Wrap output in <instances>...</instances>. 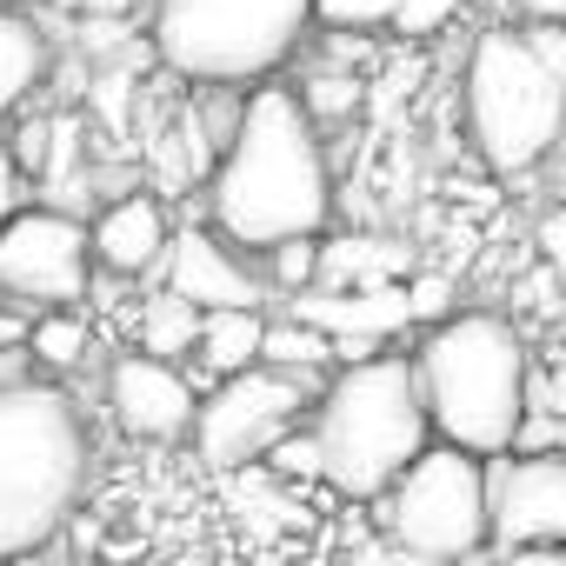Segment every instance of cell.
Returning a JSON list of instances; mask_svg holds the SVG:
<instances>
[{
	"mask_svg": "<svg viewBox=\"0 0 566 566\" xmlns=\"http://www.w3.org/2000/svg\"><path fill=\"white\" fill-rule=\"evenodd\" d=\"M327 220L334 160L321 127L307 120L294 87H253L233 140L207 174V227L247 260H260L287 240H327Z\"/></svg>",
	"mask_w": 566,
	"mask_h": 566,
	"instance_id": "cell-1",
	"label": "cell"
},
{
	"mask_svg": "<svg viewBox=\"0 0 566 566\" xmlns=\"http://www.w3.org/2000/svg\"><path fill=\"white\" fill-rule=\"evenodd\" d=\"M433 440L473 460H506L533 413V347L526 327L500 307H460L453 321L427 327L407 354Z\"/></svg>",
	"mask_w": 566,
	"mask_h": 566,
	"instance_id": "cell-2",
	"label": "cell"
},
{
	"mask_svg": "<svg viewBox=\"0 0 566 566\" xmlns=\"http://www.w3.org/2000/svg\"><path fill=\"white\" fill-rule=\"evenodd\" d=\"M94 427L61 380L0 394V566L48 553L94 486Z\"/></svg>",
	"mask_w": 566,
	"mask_h": 566,
	"instance_id": "cell-3",
	"label": "cell"
},
{
	"mask_svg": "<svg viewBox=\"0 0 566 566\" xmlns=\"http://www.w3.org/2000/svg\"><path fill=\"white\" fill-rule=\"evenodd\" d=\"M307 433L321 447V486L347 506H374L427 447H433V420L413 380L407 354H374L354 367H334V380L321 387Z\"/></svg>",
	"mask_w": 566,
	"mask_h": 566,
	"instance_id": "cell-4",
	"label": "cell"
},
{
	"mask_svg": "<svg viewBox=\"0 0 566 566\" xmlns=\"http://www.w3.org/2000/svg\"><path fill=\"white\" fill-rule=\"evenodd\" d=\"M314 41V0H154L147 48L174 81L247 94L273 87Z\"/></svg>",
	"mask_w": 566,
	"mask_h": 566,
	"instance_id": "cell-5",
	"label": "cell"
},
{
	"mask_svg": "<svg viewBox=\"0 0 566 566\" xmlns=\"http://www.w3.org/2000/svg\"><path fill=\"white\" fill-rule=\"evenodd\" d=\"M460 107L480 167L500 180H526L566 147V87L506 21L473 34L460 67Z\"/></svg>",
	"mask_w": 566,
	"mask_h": 566,
	"instance_id": "cell-6",
	"label": "cell"
},
{
	"mask_svg": "<svg viewBox=\"0 0 566 566\" xmlns=\"http://www.w3.org/2000/svg\"><path fill=\"white\" fill-rule=\"evenodd\" d=\"M374 533L420 566H480L493 553V480L460 447H427L380 500Z\"/></svg>",
	"mask_w": 566,
	"mask_h": 566,
	"instance_id": "cell-7",
	"label": "cell"
},
{
	"mask_svg": "<svg viewBox=\"0 0 566 566\" xmlns=\"http://www.w3.org/2000/svg\"><path fill=\"white\" fill-rule=\"evenodd\" d=\"M321 400V380H294V374H273V367H253L240 380H220L200 394V413H193V460L207 473H253L266 467V453L301 433L307 413Z\"/></svg>",
	"mask_w": 566,
	"mask_h": 566,
	"instance_id": "cell-8",
	"label": "cell"
},
{
	"mask_svg": "<svg viewBox=\"0 0 566 566\" xmlns=\"http://www.w3.org/2000/svg\"><path fill=\"white\" fill-rule=\"evenodd\" d=\"M94 294V247L87 220L67 207H21L0 227V307L14 314H61Z\"/></svg>",
	"mask_w": 566,
	"mask_h": 566,
	"instance_id": "cell-9",
	"label": "cell"
},
{
	"mask_svg": "<svg viewBox=\"0 0 566 566\" xmlns=\"http://www.w3.org/2000/svg\"><path fill=\"white\" fill-rule=\"evenodd\" d=\"M107 420L134 440V447H180L193 440V413H200V380L187 367L147 360V354H114L107 380H101Z\"/></svg>",
	"mask_w": 566,
	"mask_h": 566,
	"instance_id": "cell-10",
	"label": "cell"
},
{
	"mask_svg": "<svg viewBox=\"0 0 566 566\" xmlns=\"http://www.w3.org/2000/svg\"><path fill=\"white\" fill-rule=\"evenodd\" d=\"M160 287L180 294V301H193L200 314H266L273 307L260 266L240 247H227L213 227H174Z\"/></svg>",
	"mask_w": 566,
	"mask_h": 566,
	"instance_id": "cell-11",
	"label": "cell"
},
{
	"mask_svg": "<svg viewBox=\"0 0 566 566\" xmlns=\"http://www.w3.org/2000/svg\"><path fill=\"white\" fill-rule=\"evenodd\" d=\"M493 480V553L506 546H566V453H506Z\"/></svg>",
	"mask_w": 566,
	"mask_h": 566,
	"instance_id": "cell-12",
	"label": "cell"
},
{
	"mask_svg": "<svg viewBox=\"0 0 566 566\" xmlns=\"http://www.w3.org/2000/svg\"><path fill=\"white\" fill-rule=\"evenodd\" d=\"M87 247H94V273L107 280H154L167 266V247H174V213L160 207V193H120L94 213L87 227Z\"/></svg>",
	"mask_w": 566,
	"mask_h": 566,
	"instance_id": "cell-13",
	"label": "cell"
},
{
	"mask_svg": "<svg viewBox=\"0 0 566 566\" xmlns=\"http://www.w3.org/2000/svg\"><path fill=\"white\" fill-rule=\"evenodd\" d=\"M413 273H420V260L400 233H327L321 240L327 294H380V287H407Z\"/></svg>",
	"mask_w": 566,
	"mask_h": 566,
	"instance_id": "cell-14",
	"label": "cell"
},
{
	"mask_svg": "<svg viewBox=\"0 0 566 566\" xmlns=\"http://www.w3.org/2000/svg\"><path fill=\"white\" fill-rule=\"evenodd\" d=\"M200 327H207V314H200L193 301H180V294L154 287V294L134 307V354L180 367V360H193V347H200Z\"/></svg>",
	"mask_w": 566,
	"mask_h": 566,
	"instance_id": "cell-15",
	"label": "cell"
},
{
	"mask_svg": "<svg viewBox=\"0 0 566 566\" xmlns=\"http://www.w3.org/2000/svg\"><path fill=\"white\" fill-rule=\"evenodd\" d=\"M260 347H266V314H207L200 347H193V367L207 374L200 394L220 387V380L253 374V367H260Z\"/></svg>",
	"mask_w": 566,
	"mask_h": 566,
	"instance_id": "cell-16",
	"label": "cell"
},
{
	"mask_svg": "<svg viewBox=\"0 0 566 566\" xmlns=\"http://www.w3.org/2000/svg\"><path fill=\"white\" fill-rule=\"evenodd\" d=\"M41 81H48V34L21 8H0V120H8Z\"/></svg>",
	"mask_w": 566,
	"mask_h": 566,
	"instance_id": "cell-17",
	"label": "cell"
},
{
	"mask_svg": "<svg viewBox=\"0 0 566 566\" xmlns=\"http://www.w3.org/2000/svg\"><path fill=\"white\" fill-rule=\"evenodd\" d=\"M260 367H273V374H294V380H334V367H340V354H334V340L327 334H314L307 321H294V314H266V347H260Z\"/></svg>",
	"mask_w": 566,
	"mask_h": 566,
	"instance_id": "cell-18",
	"label": "cell"
},
{
	"mask_svg": "<svg viewBox=\"0 0 566 566\" xmlns=\"http://www.w3.org/2000/svg\"><path fill=\"white\" fill-rule=\"evenodd\" d=\"M28 354H34V367H41V374L67 380V374H81V367L94 360V321H87L81 307L34 314V327H28Z\"/></svg>",
	"mask_w": 566,
	"mask_h": 566,
	"instance_id": "cell-19",
	"label": "cell"
},
{
	"mask_svg": "<svg viewBox=\"0 0 566 566\" xmlns=\"http://www.w3.org/2000/svg\"><path fill=\"white\" fill-rule=\"evenodd\" d=\"M253 266H260V280H266V294H273V301L314 294V287H321V240H287V247L260 253Z\"/></svg>",
	"mask_w": 566,
	"mask_h": 566,
	"instance_id": "cell-20",
	"label": "cell"
},
{
	"mask_svg": "<svg viewBox=\"0 0 566 566\" xmlns=\"http://www.w3.org/2000/svg\"><path fill=\"white\" fill-rule=\"evenodd\" d=\"M294 94H301V107H307L314 127H321V120H347V114L360 107V81H354V74H334V67H314Z\"/></svg>",
	"mask_w": 566,
	"mask_h": 566,
	"instance_id": "cell-21",
	"label": "cell"
},
{
	"mask_svg": "<svg viewBox=\"0 0 566 566\" xmlns=\"http://www.w3.org/2000/svg\"><path fill=\"white\" fill-rule=\"evenodd\" d=\"M400 0H314V28L327 34H380L394 28Z\"/></svg>",
	"mask_w": 566,
	"mask_h": 566,
	"instance_id": "cell-22",
	"label": "cell"
},
{
	"mask_svg": "<svg viewBox=\"0 0 566 566\" xmlns=\"http://www.w3.org/2000/svg\"><path fill=\"white\" fill-rule=\"evenodd\" d=\"M407 307H413V327H440L460 314V287L453 273H413L407 280Z\"/></svg>",
	"mask_w": 566,
	"mask_h": 566,
	"instance_id": "cell-23",
	"label": "cell"
},
{
	"mask_svg": "<svg viewBox=\"0 0 566 566\" xmlns=\"http://www.w3.org/2000/svg\"><path fill=\"white\" fill-rule=\"evenodd\" d=\"M453 14H460V0H400V14H394L387 34H400V41H440L453 28Z\"/></svg>",
	"mask_w": 566,
	"mask_h": 566,
	"instance_id": "cell-24",
	"label": "cell"
},
{
	"mask_svg": "<svg viewBox=\"0 0 566 566\" xmlns=\"http://www.w3.org/2000/svg\"><path fill=\"white\" fill-rule=\"evenodd\" d=\"M533 253H539V273H553V287H566V200L539 207V220H533Z\"/></svg>",
	"mask_w": 566,
	"mask_h": 566,
	"instance_id": "cell-25",
	"label": "cell"
},
{
	"mask_svg": "<svg viewBox=\"0 0 566 566\" xmlns=\"http://www.w3.org/2000/svg\"><path fill=\"white\" fill-rule=\"evenodd\" d=\"M21 207H28V174L14 167V147L0 140V227H8Z\"/></svg>",
	"mask_w": 566,
	"mask_h": 566,
	"instance_id": "cell-26",
	"label": "cell"
},
{
	"mask_svg": "<svg viewBox=\"0 0 566 566\" xmlns=\"http://www.w3.org/2000/svg\"><path fill=\"white\" fill-rule=\"evenodd\" d=\"M520 34H526V48L546 61V74L566 87V28H520Z\"/></svg>",
	"mask_w": 566,
	"mask_h": 566,
	"instance_id": "cell-27",
	"label": "cell"
},
{
	"mask_svg": "<svg viewBox=\"0 0 566 566\" xmlns=\"http://www.w3.org/2000/svg\"><path fill=\"white\" fill-rule=\"evenodd\" d=\"M340 566H420V559H407V553H394L380 533H367V539H347Z\"/></svg>",
	"mask_w": 566,
	"mask_h": 566,
	"instance_id": "cell-28",
	"label": "cell"
},
{
	"mask_svg": "<svg viewBox=\"0 0 566 566\" xmlns=\"http://www.w3.org/2000/svg\"><path fill=\"white\" fill-rule=\"evenodd\" d=\"M480 566H566V546H506V553H486Z\"/></svg>",
	"mask_w": 566,
	"mask_h": 566,
	"instance_id": "cell-29",
	"label": "cell"
},
{
	"mask_svg": "<svg viewBox=\"0 0 566 566\" xmlns=\"http://www.w3.org/2000/svg\"><path fill=\"white\" fill-rule=\"evenodd\" d=\"M34 380H41V367H34L28 347H8V354H0V394H8V387H34Z\"/></svg>",
	"mask_w": 566,
	"mask_h": 566,
	"instance_id": "cell-30",
	"label": "cell"
},
{
	"mask_svg": "<svg viewBox=\"0 0 566 566\" xmlns=\"http://www.w3.org/2000/svg\"><path fill=\"white\" fill-rule=\"evenodd\" d=\"M513 14L526 28H566V0H513Z\"/></svg>",
	"mask_w": 566,
	"mask_h": 566,
	"instance_id": "cell-31",
	"label": "cell"
},
{
	"mask_svg": "<svg viewBox=\"0 0 566 566\" xmlns=\"http://www.w3.org/2000/svg\"><path fill=\"white\" fill-rule=\"evenodd\" d=\"M28 314H14V307H0V354H8V347H28Z\"/></svg>",
	"mask_w": 566,
	"mask_h": 566,
	"instance_id": "cell-32",
	"label": "cell"
},
{
	"mask_svg": "<svg viewBox=\"0 0 566 566\" xmlns=\"http://www.w3.org/2000/svg\"><path fill=\"white\" fill-rule=\"evenodd\" d=\"M74 8H81L87 21H127V14H134V0H74Z\"/></svg>",
	"mask_w": 566,
	"mask_h": 566,
	"instance_id": "cell-33",
	"label": "cell"
},
{
	"mask_svg": "<svg viewBox=\"0 0 566 566\" xmlns=\"http://www.w3.org/2000/svg\"><path fill=\"white\" fill-rule=\"evenodd\" d=\"M167 566H227V559H220L213 546H180V553H174Z\"/></svg>",
	"mask_w": 566,
	"mask_h": 566,
	"instance_id": "cell-34",
	"label": "cell"
},
{
	"mask_svg": "<svg viewBox=\"0 0 566 566\" xmlns=\"http://www.w3.org/2000/svg\"><path fill=\"white\" fill-rule=\"evenodd\" d=\"M67 8H74V0H67Z\"/></svg>",
	"mask_w": 566,
	"mask_h": 566,
	"instance_id": "cell-35",
	"label": "cell"
}]
</instances>
